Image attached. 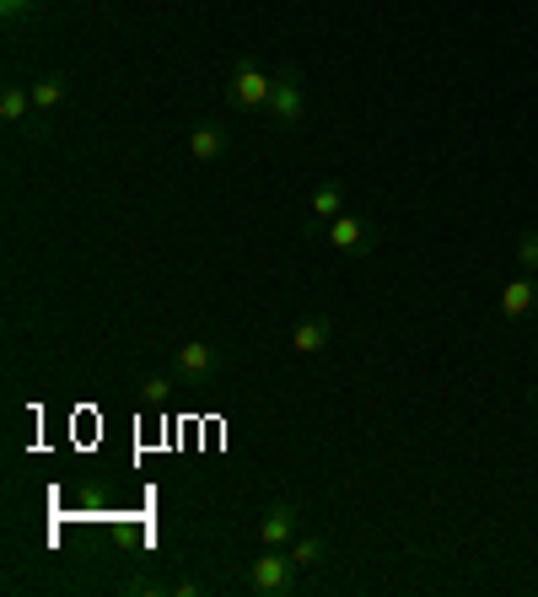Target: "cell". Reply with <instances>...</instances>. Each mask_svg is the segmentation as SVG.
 I'll return each instance as SVG.
<instances>
[{"instance_id":"cell-1","label":"cell","mask_w":538,"mask_h":597,"mask_svg":"<svg viewBox=\"0 0 538 597\" xmlns=\"http://www.w3.org/2000/svg\"><path fill=\"white\" fill-rule=\"evenodd\" d=\"M270 92H275V71L258 54H237L232 60V75H226V103L237 108V113H264L270 108Z\"/></svg>"},{"instance_id":"cell-2","label":"cell","mask_w":538,"mask_h":597,"mask_svg":"<svg viewBox=\"0 0 538 597\" xmlns=\"http://www.w3.org/2000/svg\"><path fill=\"white\" fill-rule=\"evenodd\" d=\"M291 581H296V560H291L286 549H270L264 544V555L248 560V593L281 597V593H291Z\"/></svg>"},{"instance_id":"cell-3","label":"cell","mask_w":538,"mask_h":597,"mask_svg":"<svg viewBox=\"0 0 538 597\" xmlns=\"http://www.w3.org/2000/svg\"><path fill=\"white\" fill-rule=\"evenodd\" d=\"M270 124L275 130H296L302 113H307V87H302V71H275V92H270Z\"/></svg>"},{"instance_id":"cell-4","label":"cell","mask_w":538,"mask_h":597,"mask_svg":"<svg viewBox=\"0 0 538 597\" xmlns=\"http://www.w3.org/2000/svg\"><path fill=\"white\" fill-rule=\"evenodd\" d=\"M173 366H179V377L189 387H205L221 372V345H211V340H183L179 351H173Z\"/></svg>"},{"instance_id":"cell-5","label":"cell","mask_w":538,"mask_h":597,"mask_svg":"<svg viewBox=\"0 0 538 597\" xmlns=\"http://www.w3.org/2000/svg\"><path fill=\"white\" fill-rule=\"evenodd\" d=\"M296 527H302V512H296L291 500H275V506L264 512V523H258V538H264L270 549H286L291 538H296Z\"/></svg>"},{"instance_id":"cell-6","label":"cell","mask_w":538,"mask_h":597,"mask_svg":"<svg viewBox=\"0 0 538 597\" xmlns=\"http://www.w3.org/2000/svg\"><path fill=\"white\" fill-rule=\"evenodd\" d=\"M226 124H215V119H200L194 130H189V156L194 162H221L226 156Z\"/></svg>"},{"instance_id":"cell-7","label":"cell","mask_w":538,"mask_h":597,"mask_svg":"<svg viewBox=\"0 0 538 597\" xmlns=\"http://www.w3.org/2000/svg\"><path fill=\"white\" fill-rule=\"evenodd\" d=\"M334 345V323L328 317H302L296 328H291V351L296 355H323Z\"/></svg>"},{"instance_id":"cell-8","label":"cell","mask_w":538,"mask_h":597,"mask_svg":"<svg viewBox=\"0 0 538 597\" xmlns=\"http://www.w3.org/2000/svg\"><path fill=\"white\" fill-rule=\"evenodd\" d=\"M534 302H538V281L534 275H517V281H506V291H501V317H528L534 313Z\"/></svg>"},{"instance_id":"cell-9","label":"cell","mask_w":538,"mask_h":597,"mask_svg":"<svg viewBox=\"0 0 538 597\" xmlns=\"http://www.w3.org/2000/svg\"><path fill=\"white\" fill-rule=\"evenodd\" d=\"M323 237H328L334 253H361V247H366V226H361L356 215H334V221L323 226Z\"/></svg>"},{"instance_id":"cell-10","label":"cell","mask_w":538,"mask_h":597,"mask_svg":"<svg viewBox=\"0 0 538 597\" xmlns=\"http://www.w3.org/2000/svg\"><path fill=\"white\" fill-rule=\"evenodd\" d=\"M334 215H345V189L339 183H318L313 189V221H307V232H323Z\"/></svg>"},{"instance_id":"cell-11","label":"cell","mask_w":538,"mask_h":597,"mask_svg":"<svg viewBox=\"0 0 538 597\" xmlns=\"http://www.w3.org/2000/svg\"><path fill=\"white\" fill-rule=\"evenodd\" d=\"M33 113L38 108H33V92H28V87H0V119H6L11 130H22Z\"/></svg>"},{"instance_id":"cell-12","label":"cell","mask_w":538,"mask_h":597,"mask_svg":"<svg viewBox=\"0 0 538 597\" xmlns=\"http://www.w3.org/2000/svg\"><path fill=\"white\" fill-rule=\"evenodd\" d=\"M65 87H71V81H65V71H43V75L33 81V87H28V92H33V108H38V113L60 108V98H65Z\"/></svg>"},{"instance_id":"cell-13","label":"cell","mask_w":538,"mask_h":597,"mask_svg":"<svg viewBox=\"0 0 538 597\" xmlns=\"http://www.w3.org/2000/svg\"><path fill=\"white\" fill-rule=\"evenodd\" d=\"M291 560H296V570H318L328 560V544H323L318 533H296L291 538Z\"/></svg>"},{"instance_id":"cell-14","label":"cell","mask_w":538,"mask_h":597,"mask_svg":"<svg viewBox=\"0 0 538 597\" xmlns=\"http://www.w3.org/2000/svg\"><path fill=\"white\" fill-rule=\"evenodd\" d=\"M38 17H43V0H0L6 28H22V22H38Z\"/></svg>"},{"instance_id":"cell-15","label":"cell","mask_w":538,"mask_h":597,"mask_svg":"<svg viewBox=\"0 0 538 597\" xmlns=\"http://www.w3.org/2000/svg\"><path fill=\"white\" fill-rule=\"evenodd\" d=\"M168 398H173V383H168V377H156V372L141 377V404L145 409H168Z\"/></svg>"},{"instance_id":"cell-16","label":"cell","mask_w":538,"mask_h":597,"mask_svg":"<svg viewBox=\"0 0 538 597\" xmlns=\"http://www.w3.org/2000/svg\"><path fill=\"white\" fill-rule=\"evenodd\" d=\"M517 264H522L528 275L538 270V232H522V237H517Z\"/></svg>"},{"instance_id":"cell-17","label":"cell","mask_w":538,"mask_h":597,"mask_svg":"<svg viewBox=\"0 0 538 597\" xmlns=\"http://www.w3.org/2000/svg\"><path fill=\"white\" fill-rule=\"evenodd\" d=\"M528 398H534V404H538V387H534V393H528Z\"/></svg>"}]
</instances>
